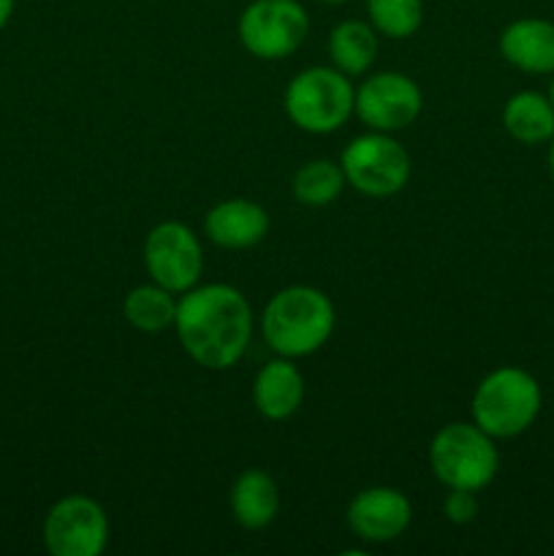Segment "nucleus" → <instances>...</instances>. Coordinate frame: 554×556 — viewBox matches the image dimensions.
Instances as JSON below:
<instances>
[{"instance_id":"obj_1","label":"nucleus","mask_w":554,"mask_h":556,"mask_svg":"<svg viewBox=\"0 0 554 556\" xmlns=\"http://www.w3.org/2000/svg\"><path fill=\"white\" fill-rule=\"evenodd\" d=\"M179 345L204 369H231L253 337V309L248 299L226 282L190 288L177 302L174 318Z\"/></svg>"},{"instance_id":"obj_2","label":"nucleus","mask_w":554,"mask_h":556,"mask_svg":"<svg viewBox=\"0 0 554 556\" xmlns=\"http://www.w3.org/2000/svg\"><path fill=\"white\" fill-rule=\"evenodd\" d=\"M331 331H335V304L313 286L282 288L261 313V334L277 356H310L329 342Z\"/></svg>"},{"instance_id":"obj_3","label":"nucleus","mask_w":554,"mask_h":556,"mask_svg":"<svg viewBox=\"0 0 554 556\" xmlns=\"http://www.w3.org/2000/svg\"><path fill=\"white\" fill-rule=\"evenodd\" d=\"M541 405V386L527 369L498 367L473 394V424L494 440L519 438L536 424Z\"/></svg>"},{"instance_id":"obj_4","label":"nucleus","mask_w":554,"mask_h":556,"mask_svg":"<svg viewBox=\"0 0 554 556\" xmlns=\"http://www.w3.org/2000/svg\"><path fill=\"white\" fill-rule=\"evenodd\" d=\"M498 465L494 438L478 424H445L429 443V467L445 489L481 492L494 481Z\"/></svg>"},{"instance_id":"obj_5","label":"nucleus","mask_w":554,"mask_h":556,"mask_svg":"<svg viewBox=\"0 0 554 556\" xmlns=\"http://www.w3.org/2000/svg\"><path fill=\"white\" fill-rule=\"evenodd\" d=\"M356 90L335 65H313L293 76L286 87V114L304 134H335L353 114Z\"/></svg>"},{"instance_id":"obj_6","label":"nucleus","mask_w":554,"mask_h":556,"mask_svg":"<svg viewBox=\"0 0 554 556\" xmlns=\"http://www.w3.org/2000/svg\"><path fill=\"white\" fill-rule=\"evenodd\" d=\"M342 174L353 190L369 199H389L396 195L411 179V157L407 150L389 134L356 136L342 150Z\"/></svg>"},{"instance_id":"obj_7","label":"nucleus","mask_w":554,"mask_h":556,"mask_svg":"<svg viewBox=\"0 0 554 556\" xmlns=\"http://www.w3.org/2000/svg\"><path fill=\"white\" fill-rule=\"evenodd\" d=\"M307 33V11L297 0H253L239 16V41L259 60L288 58Z\"/></svg>"},{"instance_id":"obj_8","label":"nucleus","mask_w":554,"mask_h":556,"mask_svg":"<svg viewBox=\"0 0 554 556\" xmlns=\"http://www.w3.org/2000/svg\"><path fill=\"white\" fill-rule=\"evenodd\" d=\"M106 543V510L85 494L58 500L43 519V546L52 556H98Z\"/></svg>"},{"instance_id":"obj_9","label":"nucleus","mask_w":554,"mask_h":556,"mask_svg":"<svg viewBox=\"0 0 554 556\" xmlns=\"http://www.w3.org/2000/svg\"><path fill=\"white\" fill-rule=\"evenodd\" d=\"M144 266L152 282L172 293H185L204 271V250L185 223L163 220L147 233Z\"/></svg>"},{"instance_id":"obj_10","label":"nucleus","mask_w":554,"mask_h":556,"mask_svg":"<svg viewBox=\"0 0 554 556\" xmlns=\"http://www.w3.org/2000/svg\"><path fill=\"white\" fill-rule=\"evenodd\" d=\"M421 87L411 76L396 74V71H383L364 79L353 98L356 117L369 130H380V134H394L413 125L421 114Z\"/></svg>"},{"instance_id":"obj_11","label":"nucleus","mask_w":554,"mask_h":556,"mask_svg":"<svg viewBox=\"0 0 554 556\" xmlns=\"http://www.w3.org/2000/svg\"><path fill=\"white\" fill-rule=\"evenodd\" d=\"M411 500L389 486L358 492L348 505V527L367 543H391L411 527Z\"/></svg>"},{"instance_id":"obj_12","label":"nucleus","mask_w":554,"mask_h":556,"mask_svg":"<svg viewBox=\"0 0 554 556\" xmlns=\"http://www.w3.org/2000/svg\"><path fill=\"white\" fill-rule=\"evenodd\" d=\"M204 231L217 248L248 250L269 233V215L250 199H226L206 212Z\"/></svg>"},{"instance_id":"obj_13","label":"nucleus","mask_w":554,"mask_h":556,"mask_svg":"<svg viewBox=\"0 0 554 556\" xmlns=\"http://www.w3.org/2000/svg\"><path fill=\"white\" fill-rule=\"evenodd\" d=\"M500 54L525 74H554V22L541 16L514 20L500 33Z\"/></svg>"},{"instance_id":"obj_14","label":"nucleus","mask_w":554,"mask_h":556,"mask_svg":"<svg viewBox=\"0 0 554 556\" xmlns=\"http://www.w3.org/2000/svg\"><path fill=\"white\" fill-rule=\"evenodd\" d=\"M304 378L297 364L277 356L259 369L253 380V405L266 421H286L302 407Z\"/></svg>"},{"instance_id":"obj_15","label":"nucleus","mask_w":554,"mask_h":556,"mask_svg":"<svg viewBox=\"0 0 554 556\" xmlns=\"http://www.w3.org/2000/svg\"><path fill=\"white\" fill-rule=\"evenodd\" d=\"M228 503H231V516L237 519V525H242L244 530H264L277 519L280 489L269 472L244 470L234 481Z\"/></svg>"},{"instance_id":"obj_16","label":"nucleus","mask_w":554,"mask_h":556,"mask_svg":"<svg viewBox=\"0 0 554 556\" xmlns=\"http://www.w3.org/2000/svg\"><path fill=\"white\" fill-rule=\"evenodd\" d=\"M503 128L519 144H546L554 136V103L538 90H521L505 101Z\"/></svg>"},{"instance_id":"obj_17","label":"nucleus","mask_w":554,"mask_h":556,"mask_svg":"<svg viewBox=\"0 0 554 556\" xmlns=\"http://www.w3.org/2000/svg\"><path fill=\"white\" fill-rule=\"evenodd\" d=\"M329 58L337 71L345 76H358L378 58V36L375 27L362 20H345L329 33Z\"/></svg>"},{"instance_id":"obj_18","label":"nucleus","mask_w":554,"mask_h":556,"mask_svg":"<svg viewBox=\"0 0 554 556\" xmlns=\"http://www.w3.org/2000/svg\"><path fill=\"white\" fill-rule=\"evenodd\" d=\"M123 313L125 320H128L136 331L161 334V331L172 329L174 326V318H177V302H174L172 291H166L163 286L152 282V286H136L134 291L125 296Z\"/></svg>"},{"instance_id":"obj_19","label":"nucleus","mask_w":554,"mask_h":556,"mask_svg":"<svg viewBox=\"0 0 554 556\" xmlns=\"http://www.w3.org/2000/svg\"><path fill=\"white\" fill-rule=\"evenodd\" d=\"M345 174L331 161H310L293 174V199L304 206H329L342 193Z\"/></svg>"},{"instance_id":"obj_20","label":"nucleus","mask_w":554,"mask_h":556,"mask_svg":"<svg viewBox=\"0 0 554 556\" xmlns=\"http://www.w3.org/2000/svg\"><path fill=\"white\" fill-rule=\"evenodd\" d=\"M367 14L375 30L386 38L416 36L424 22V0H367Z\"/></svg>"},{"instance_id":"obj_21","label":"nucleus","mask_w":554,"mask_h":556,"mask_svg":"<svg viewBox=\"0 0 554 556\" xmlns=\"http://www.w3.org/2000/svg\"><path fill=\"white\" fill-rule=\"evenodd\" d=\"M443 514L451 525H467V521H473L478 514L476 492H467V489H449V497H445L443 503Z\"/></svg>"},{"instance_id":"obj_22","label":"nucleus","mask_w":554,"mask_h":556,"mask_svg":"<svg viewBox=\"0 0 554 556\" xmlns=\"http://www.w3.org/2000/svg\"><path fill=\"white\" fill-rule=\"evenodd\" d=\"M11 14H14V0H0V30L9 25Z\"/></svg>"},{"instance_id":"obj_23","label":"nucleus","mask_w":554,"mask_h":556,"mask_svg":"<svg viewBox=\"0 0 554 556\" xmlns=\"http://www.w3.org/2000/svg\"><path fill=\"white\" fill-rule=\"evenodd\" d=\"M549 174H552V179H554V136H552V141H549Z\"/></svg>"},{"instance_id":"obj_24","label":"nucleus","mask_w":554,"mask_h":556,"mask_svg":"<svg viewBox=\"0 0 554 556\" xmlns=\"http://www.w3.org/2000/svg\"><path fill=\"white\" fill-rule=\"evenodd\" d=\"M549 101L554 103V74H552V85H549Z\"/></svg>"},{"instance_id":"obj_25","label":"nucleus","mask_w":554,"mask_h":556,"mask_svg":"<svg viewBox=\"0 0 554 556\" xmlns=\"http://www.w3.org/2000/svg\"><path fill=\"white\" fill-rule=\"evenodd\" d=\"M318 3H326V5H337V3H345V0H318Z\"/></svg>"}]
</instances>
